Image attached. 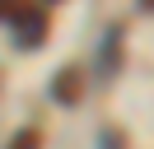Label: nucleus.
Wrapping results in <instances>:
<instances>
[{
  "label": "nucleus",
  "instance_id": "nucleus-1",
  "mask_svg": "<svg viewBox=\"0 0 154 149\" xmlns=\"http://www.w3.org/2000/svg\"><path fill=\"white\" fill-rule=\"evenodd\" d=\"M14 33H19L23 47H42V37H47V14L33 5H23L19 14H14Z\"/></svg>",
  "mask_w": 154,
  "mask_h": 149
},
{
  "label": "nucleus",
  "instance_id": "nucleus-2",
  "mask_svg": "<svg viewBox=\"0 0 154 149\" xmlns=\"http://www.w3.org/2000/svg\"><path fill=\"white\" fill-rule=\"evenodd\" d=\"M117 51H122V28H112V33H107V42H103V79H112Z\"/></svg>",
  "mask_w": 154,
  "mask_h": 149
},
{
  "label": "nucleus",
  "instance_id": "nucleus-3",
  "mask_svg": "<svg viewBox=\"0 0 154 149\" xmlns=\"http://www.w3.org/2000/svg\"><path fill=\"white\" fill-rule=\"evenodd\" d=\"M51 98H61V102H75V98H79V74H75V70H66L56 84H51Z\"/></svg>",
  "mask_w": 154,
  "mask_h": 149
},
{
  "label": "nucleus",
  "instance_id": "nucleus-4",
  "mask_svg": "<svg viewBox=\"0 0 154 149\" xmlns=\"http://www.w3.org/2000/svg\"><path fill=\"white\" fill-rule=\"evenodd\" d=\"M38 144H42V130H38V126H23L19 135L10 140V149H38Z\"/></svg>",
  "mask_w": 154,
  "mask_h": 149
},
{
  "label": "nucleus",
  "instance_id": "nucleus-5",
  "mask_svg": "<svg viewBox=\"0 0 154 149\" xmlns=\"http://www.w3.org/2000/svg\"><path fill=\"white\" fill-rule=\"evenodd\" d=\"M19 9H23V0H0V14H5V19H14Z\"/></svg>",
  "mask_w": 154,
  "mask_h": 149
},
{
  "label": "nucleus",
  "instance_id": "nucleus-6",
  "mask_svg": "<svg viewBox=\"0 0 154 149\" xmlns=\"http://www.w3.org/2000/svg\"><path fill=\"white\" fill-rule=\"evenodd\" d=\"M140 5H145V9H154V0H140Z\"/></svg>",
  "mask_w": 154,
  "mask_h": 149
},
{
  "label": "nucleus",
  "instance_id": "nucleus-7",
  "mask_svg": "<svg viewBox=\"0 0 154 149\" xmlns=\"http://www.w3.org/2000/svg\"><path fill=\"white\" fill-rule=\"evenodd\" d=\"M42 5H51V0H42Z\"/></svg>",
  "mask_w": 154,
  "mask_h": 149
}]
</instances>
